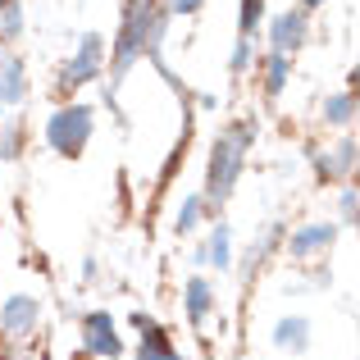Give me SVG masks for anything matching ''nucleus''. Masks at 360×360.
Listing matches in <instances>:
<instances>
[{
	"label": "nucleus",
	"mask_w": 360,
	"mask_h": 360,
	"mask_svg": "<svg viewBox=\"0 0 360 360\" xmlns=\"http://www.w3.org/2000/svg\"><path fill=\"white\" fill-rule=\"evenodd\" d=\"M165 27H169V9H160L155 0H128L115 55H110V96H115V87L128 78V69L141 55L160 60V37H165Z\"/></svg>",
	"instance_id": "f257e3e1"
},
{
	"label": "nucleus",
	"mask_w": 360,
	"mask_h": 360,
	"mask_svg": "<svg viewBox=\"0 0 360 360\" xmlns=\"http://www.w3.org/2000/svg\"><path fill=\"white\" fill-rule=\"evenodd\" d=\"M141 328H146V338H141V347H137V360H183V356L174 352V342H169V333L160 324H150V319H146Z\"/></svg>",
	"instance_id": "9d476101"
},
{
	"label": "nucleus",
	"mask_w": 360,
	"mask_h": 360,
	"mask_svg": "<svg viewBox=\"0 0 360 360\" xmlns=\"http://www.w3.org/2000/svg\"><path fill=\"white\" fill-rule=\"evenodd\" d=\"M37 319H41V306H37L32 297H9L5 310H0V324H5V333H14V338H27L37 328Z\"/></svg>",
	"instance_id": "0eeeda50"
},
{
	"label": "nucleus",
	"mask_w": 360,
	"mask_h": 360,
	"mask_svg": "<svg viewBox=\"0 0 360 360\" xmlns=\"http://www.w3.org/2000/svg\"><path fill=\"white\" fill-rule=\"evenodd\" d=\"M27 91V73H23V60L14 51H0V105H18Z\"/></svg>",
	"instance_id": "6e6552de"
},
{
	"label": "nucleus",
	"mask_w": 360,
	"mask_h": 360,
	"mask_svg": "<svg viewBox=\"0 0 360 360\" xmlns=\"http://www.w3.org/2000/svg\"><path fill=\"white\" fill-rule=\"evenodd\" d=\"M201 9V0H174V14H196Z\"/></svg>",
	"instance_id": "4be33fe9"
},
{
	"label": "nucleus",
	"mask_w": 360,
	"mask_h": 360,
	"mask_svg": "<svg viewBox=\"0 0 360 360\" xmlns=\"http://www.w3.org/2000/svg\"><path fill=\"white\" fill-rule=\"evenodd\" d=\"M18 32H23V5H18V0H5V5H0V46L18 41Z\"/></svg>",
	"instance_id": "f3484780"
},
{
	"label": "nucleus",
	"mask_w": 360,
	"mask_h": 360,
	"mask_svg": "<svg viewBox=\"0 0 360 360\" xmlns=\"http://www.w3.org/2000/svg\"><path fill=\"white\" fill-rule=\"evenodd\" d=\"M246 146H251V123L242 128H229L210 150V169H205V201H229L233 187H238V174L246 165Z\"/></svg>",
	"instance_id": "f03ea898"
},
{
	"label": "nucleus",
	"mask_w": 360,
	"mask_h": 360,
	"mask_svg": "<svg viewBox=\"0 0 360 360\" xmlns=\"http://www.w3.org/2000/svg\"><path fill=\"white\" fill-rule=\"evenodd\" d=\"M264 18V0H242V37H251Z\"/></svg>",
	"instance_id": "aec40b11"
},
{
	"label": "nucleus",
	"mask_w": 360,
	"mask_h": 360,
	"mask_svg": "<svg viewBox=\"0 0 360 360\" xmlns=\"http://www.w3.org/2000/svg\"><path fill=\"white\" fill-rule=\"evenodd\" d=\"M101 69H105V37H96V32L78 37L73 60L60 69V91H78V87H87V82H96Z\"/></svg>",
	"instance_id": "20e7f679"
},
{
	"label": "nucleus",
	"mask_w": 360,
	"mask_h": 360,
	"mask_svg": "<svg viewBox=\"0 0 360 360\" xmlns=\"http://www.w3.org/2000/svg\"><path fill=\"white\" fill-rule=\"evenodd\" d=\"M306 342H310V324H306V319L288 315V319L274 324V347H278V352H301Z\"/></svg>",
	"instance_id": "9b49d317"
},
{
	"label": "nucleus",
	"mask_w": 360,
	"mask_h": 360,
	"mask_svg": "<svg viewBox=\"0 0 360 360\" xmlns=\"http://www.w3.org/2000/svg\"><path fill=\"white\" fill-rule=\"evenodd\" d=\"M306 46V9H283L269 18V51L292 55Z\"/></svg>",
	"instance_id": "423d86ee"
},
{
	"label": "nucleus",
	"mask_w": 360,
	"mask_h": 360,
	"mask_svg": "<svg viewBox=\"0 0 360 360\" xmlns=\"http://www.w3.org/2000/svg\"><path fill=\"white\" fill-rule=\"evenodd\" d=\"M91 128H96V110L91 105H64L46 119V141L60 155H82V146L91 141Z\"/></svg>",
	"instance_id": "7ed1b4c3"
},
{
	"label": "nucleus",
	"mask_w": 360,
	"mask_h": 360,
	"mask_svg": "<svg viewBox=\"0 0 360 360\" xmlns=\"http://www.w3.org/2000/svg\"><path fill=\"white\" fill-rule=\"evenodd\" d=\"M352 169H356V141H338V146L319 160V174H328V178H347Z\"/></svg>",
	"instance_id": "4468645a"
},
{
	"label": "nucleus",
	"mask_w": 360,
	"mask_h": 360,
	"mask_svg": "<svg viewBox=\"0 0 360 360\" xmlns=\"http://www.w3.org/2000/svg\"><path fill=\"white\" fill-rule=\"evenodd\" d=\"M352 115H356V101H352V91H338V96H328V101H324V119L333 123V128L352 123Z\"/></svg>",
	"instance_id": "a211bd4d"
},
{
	"label": "nucleus",
	"mask_w": 360,
	"mask_h": 360,
	"mask_svg": "<svg viewBox=\"0 0 360 360\" xmlns=\"http://www.w3.org/2000/svg\"><path fill=\"white\" fill-rule=\"evenodd\" d=\"M0 5H5V0H0Z\"/></svg>",
	"instance_id": "b1692460"
},
{
	"label": "nucleus",
	"mask_w": 360,
	"mask_h": 360,
	"mask_svg": "<svg viewBox=\"0 0 360 360\" xmlns=\"http://www.w3.org/2000/svg\"><path fill=\"white\" fill-rule=\"evenodd\" d=\"M342 214H347V229H352V224H356V187L342 192Z\"/></svg>",
	"instance_id": "412c9836"
},
{
	"label": "nucleus",
	"mask_w": 360,
	"mask_h": 360,
	"mask_svg": "<svg viewBox=\"0 0 360 360\" xmlns=\"http://www.w3.org/2000/svg\"><path fill=\"white\" fill-rule=\"evenodd\" d=\"M288 60L292 55H278V51H269V60H264V91L269 96H278L288 87Z\"/></svg>",
	"instance_id": "dca6fc26"
},
{
	"label": "nucleus",
	"mask_w": 360,
	"mask_h": 360,
	"mask_svg": "<svg viewBox=\"0 0 360 360\" xmlns=\"http://www.w3.org/2000/svg\"><path fill=\"white\" fill-rule=\"evenodd\" d=\"M333 238H338L333 224H306V229L292 233V255H297V260L319 255V251H328V246H333Z\"/></svg>",
	"instance_id": "1a4fd4ad"
},
{
	"label": "nucleus",
	"mask_w": 360,
	"mask_h": 360,
	"mask_svg": "<svg viewBox=\"0 0 360 360\" xmlns=\"http://www.w3.org/2000/svg\"><path fill=\"white\" fill-rule=\"evenodd\" d=\"M183 297H187V319H192V324H205V319H210V310H214V288L205 278H192Z\"/></svg>",
	"instance_id": "f8f14e48"
},
{
	"label": "nucleus",
	"mask_w": 360,
	"mask_h": 360,
	"mask_svg": "<svg viewBox=\"0 0 360 360\" xmlns=\"http://www.w3.org/2000/svg\"><path fill=\"white\" fill-rule=\"evenodd\" d=\"M246 69H251V37H238V46H233V55H229V73L238 78Z\"/></svg>",
	"instance_id": "6ab92c4d"
},
{
	"label": "nucleus",
	"mask_w": 360,
	"mask_h": 360,
	"mask_svg": "<svg viewBox=\"0 0 360 360\" xmlns=\"http://www.w3.org/2000/svg\"><path fill=\"white\" fill-rule=\"evenodd\" d=\"M82 342H87V352L101 356V360L123 356V338L115 333V315H105V310L87 315V324H82Z\"/></svg>",
	"instance_id": "39448f33"
},
{
	"label": "nucleus",
	"mask_w": 360,
	"mask_h": 360,
	"mask_svg": "<svg viewBox=\"0 0 360 360\" xmlns=\"http://www.w3.org/2000/svg\"><path fill=\"white\" fill-rule=\"evenodd\" d=\"M205 210H210L205 196H187V201L178 205V224H174V229L178 233H196V229H201V219H205Z\"/></svg>",
	"instance_id": "2eb2a0df"
},
{
	"label": "nucleus",
	"mask_w": 360,
	"mask_h": 360,
	"mask_svg": "<svg viewBox=\"0 0 360 360\" xmlns=\"http://www.w3.org/2000/svg\"><path fill=\"white\" fill-rule=\"evenodd\" d=\"M201 260H210L214 269H229V264H233V238H229V224H214L210 242L201 246Z\"/></svg>",
	"instance_id": "ddd939ff"
},
{
	"label": "nucleus",
	"mask_w": 360,
	"mask_h": 360,
	"mask_svg": "<svg viewBox=\"0 0 360 360\" xmlns=\"http://www.w3.org/2000/svg\"><path fill=\"white\" fill-rule=\"evenodd\" d=\"M319 5H324V0H301V9H319Z\"/></svg>",
	"instance_id": "5701e85b"
}]
</instances>
